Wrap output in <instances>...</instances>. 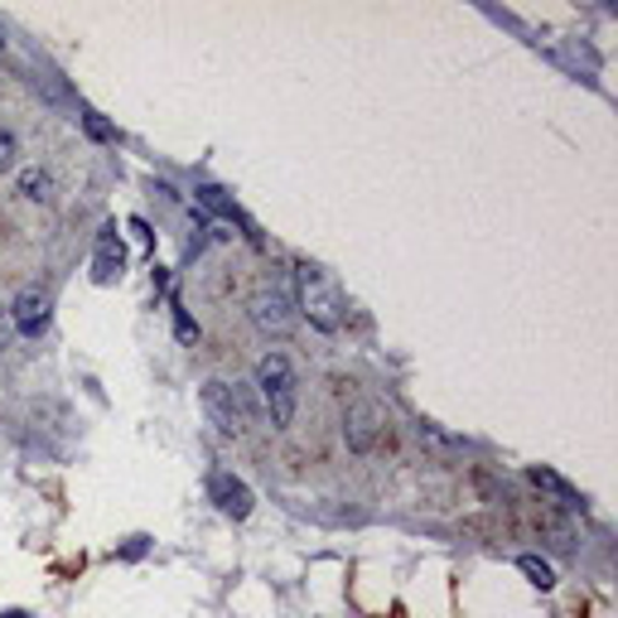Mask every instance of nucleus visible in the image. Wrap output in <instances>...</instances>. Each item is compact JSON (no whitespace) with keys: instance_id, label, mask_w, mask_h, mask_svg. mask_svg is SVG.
Wrapping results in <instances>:
<instances>
[{"instance_id":"1","label":"nucleus","mask_w":618,"mask_h":618,"mask_svg":"<svg viewBox=\"0 0 618 618\" xmlns=\"http://www.w3.org/2000/svg\"><path fill=\"white\" fill-rule=\"evenodd\" d=\"M295 286H300L295 310L305 314V319H310L319 334H339V324H343L339 310H343V305H339V290L329 286V276H324L319 266L300 262V266H295Z\"/></svg>"},{"instance_id":"2","label":"nucleus","mask_w":618,"mask_h":618,"mask_svg":"<svg viewBox=\"0 0 618 618\" xmlns=\"http://www.w3.org/2000/svg\"><path fill=\"white\" fill-rule=\"evenodd\" d=\"M256 387H262L266 407H271V425L286 431L295 421V401H300V381H295V367H290L286 353H266L256 363Z\"/></svg>"},{"instance_id":"3","label":"nucleus","mask_w":618,"mask_h":618,"mask_svg":"<svg viewBox=\"0 0 618 618\" xmlns=\"http://www.w3.org/2000/svg\"><path fill=\"white\" fill-rule=\"evenodd\" d=\"M204 411L222 435H242L246 411H242V397L228 387V381H204Z\"/></svg>"},{"instance_id":"4","label":"nucleus","mask_w":618,"mask_h":618,"mask_svg":"<svg viewBox=\"0 0 618 618\" xmlns=\"http://www.w3.org/2000/svg\"><path fill=\"white\" fill-rule=\"evenodd\" d=\"M252 319H256V329L286 339V334L295 329V300H290L286 290H262V295L252 300Z\"/></svg>"},{"instance_id":"5","label":"nucleus","mask_w":618,"mask_h":618,"mask_svg":"<svg viewBox=\"0 0 618 618\" xmlns=\"http://www.w3.org/2000/svg\"><path fill=\"white\" fill-rule=\"evenodd\" d=\"M49 295H39V290H20L10 314H15V329L25 334V339H39L44 329H49Z\"/></svg>"},{"instance_id":"6","label":"nucleus","mask_w":618,"mask_h":618,"mask_svg":"<svg viewBox=\"0 0 618 618\" xmlns=\"http://www.w3.org/2000/svg\"><path fill=\"white\" fill-rule=\"evenodd\" d=\"M121 271H126V246H121L117 228H102L97 252H93V280L97 286H111V280H121Z\"/></svg>"},{"instance_id":"7","label":"nucleus","mask_w":618,"mask_h":618,"mask_svg":"<svg viewBox=\"0 0 618 618\" xmlns=\"http://www.w3.org/2000/svg\"><path fill=\"white\" fill-rule=\"evenodd\" d=\"M208 493H213V502H218V508L232 517V522H242V517L252 512V488H246L242 478H232V474H213V478H208Z\"/></svg>"},{"instance_id":"8","label":"nucleus","mask_w":618,"mask_h":618,"mask_svg":"<svg viewBox=\"0 0 618 618\" xmlns=\"http://www.w3.org/2000/svg\"><path fill=\"white\" fill-rule=\"evenodd\" d=\"M373 431H377V407H373V401H358V407L348 411V445L367 449V445H373Z\"/></svg>"},{"instance_id":"9","label":"nucleus","mask_w":618,"mask_h":618,"mask_svg":"<svg viewBox=\"0 0 618 618\" xmlns=\"http://www.w3.org/2000/svg\"><path fill=\"white\" fill-rule=\"evenodd\" d=\"M526 478H532V483H536V488H542V493H550V498H556V502H566V508H580V493L570 488V483L560 478V474H550V469L532 464V469H526Z\"/></svg>"},{"instance_id":"10","label":"nucleus","mask_w":618,"mask_h":618,"mask_svg":"<svg viewBox=\"0 0 618 618\" xmlns=\"http://www.w3.org/2000/svg\"><path fill=\"white\" fill-rule=\"evenodd\" d=\"M517 570H522V575L532 580L536 590H550V584H556V570H550L542 556H517Z\"/></svg>"},{"instance_id":"11","label":"nucleus","mask_w":618,"mask_h":618,"mask_svg":"<svg viewBox=\"0 0 618 618\" xmlns=\"http://www.w3.org/2000/svg\"><path fill=\"white\" fill-rule=\"evenodd\" d=\"M20 189H25V198H35V204H49L53 198V179L44 170H25L20 174Z\"/></svg>"},{"instance_id":"12","label":"nucleus","mask_w":618,"mask_h":618,"mask_svg":"<svg viewBox=\"0 0 618 618\" xmlns=\"http://www.w3.org/2000/svg\"><path fill=\"white\" fill-rule=\"evenodd\" d=\"M198 204H208L213 213H222V218H238V208H232L228 198H222V189H213V184H208V189H198Z\"/></svg>"},{"instance_id":"13","label":"nucleus","mask_w":618,"mask_h":618,"mask_svg":"<svg viewBox=\"0 0 618 618\" xmlns=\"http://www.w3.org/2000/svg\"><path fill=\"white\" fill-rule=\"evenodd\" d=\"M15 160H20V141L10 136V131H0V174L15 170Z\"/></svg>"},{"instance_id":"14","label":"nucleus","mask_w":618,"mask_h":618,"mask_svg":"<svg viewBox=\"0 0 618 618\" xmlns=\"http://www.w3.org/2000/svg\"><path fill=\"white\" fill-rule=\"evenodd\" d=\"M83 131H87V136H93V141H111V126H107L102 117H93V111H87V117H83Z\"/></svg>"},{"instance_id":"15","label":"nucleus","mask_w":618,"mask_h":618,"mask_svg":"<svg viewBox=\"0 0 618 618\" xmlns=\"http://www.w3.org/2000/svg\"><path fill=\"white\" fill-rule=\"evenodd\" d=\"M174 329H179V339H184V343H194V339H198V324H189L184 314H179V319H174Z\"/></svg>"},{"instance_id":"16","label":"nucleus","mask_w":618,"mask_h":618,"mask_svg":"<svg viewBox=\"0 0 618 618\" xmlns=\"http://www.w3.org/2000/svg\"><path fill=\"white\" fill-rule=\"evenodd\" d=\"M141 550H145V536H131V546H126V550H121V560H136V556H141Z\"/></svg>"},{"instance_id":"17","label":"nucleus","mask_w":618,"mask_h":618,"mask_svg":"<svg viewBox=\"0 0 618 618\" xmlns=\"http://www.w3.org/2000/svg\"><path fill=\"white\" fill-rule=\"evenodd\" d=\"M0 618H29V614H20V609H10V614H0Z\"/></svg>"}]
</instances>
